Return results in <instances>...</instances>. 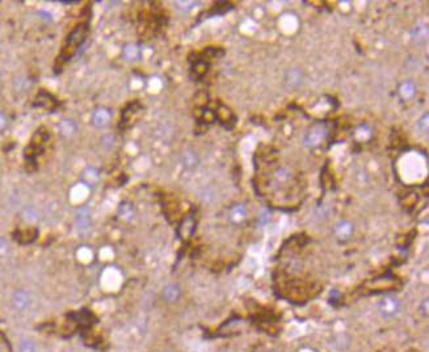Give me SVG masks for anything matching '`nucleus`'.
Instances as JSON below:
<instances>
[{"label": "nucleus", "instance_id": "16", "mask_svg": "<svg viewBox=\"0 0 429 352\" xmlns=\"http://www.w3.org/2000/svg\"><path fill=\"white\" fill-rule=\"evenodd\" d=\"M10 251V244L4 238L0 237V258H4Z\"/></svg>", "mask_w": 429, "mask_h": 352}, {"label": "nucleus", "instance_id": "12", "mask_svg": "<svg viewBox=\"0 0 429 352\" xmlns=\"http://www.w3.org/2000/svg\"><path fill=\"white\" fill-rule=\"evenodd\" d=\"M123 55L127 60H136L139 58V49L136 45H127L125 50H123Z\"/></svg>", "mask_w": 429, "mask_h": 352}, {"label": "nucleus", "instance_id": "9", "mask_svg": "<svg viewBox=\"0 0 429 352\" xmlns=\"http://www.w3.org/2000/svg\"><path fill=\"white\" fill-rule=\"evenodd\" d=\"M197 163H199V159H197V155L192 151H185L183 154V165L188 168L196 167Z\"/></svg>", "mask_w": 429, "mask_h": 352}, {"label": "nucleus", "instance_id": "4", "mask_svg": "<svg viewBox=\"0 0 429 352\" xmlns=\"http://www.w3.org/2000/svg\"><path fill=\"white\" fill-rule=\"evenodd\" d=\"M11 304H12V308L15 310L22 311L25 310L29 306V304H30V297H29V295L25 291H16V292L13 293Z\"/></svg>", "mask_w": 429, "mask_h": 352}, {"label": "nucleus", "instance_id": "5", "mask_svg": "<svg viewBox=\"0 0 429 352\" xmlns=\"http://www.w3.org/2000/svg\"><path fill=\"white\" fill-rule=\"evenodd\" d=\"M181 296V289L177 284H168L163 289V298L168 304H174V302L179 301V298Z\"/></svg>", "mask_w": 429, "mask_h": 352}, {"label": "nucleus", "instance_id": "21", "mask_svg": "<svg viewBox=\"0 0 429 352\" xmlns=\"http://www.w3.org/2000/svg\"><path fill=\"white\" fill-rule=\"evenodd\" d=\"M166 352H167V351H166Z\"/></svg>", "mask_w": 429, "mask_h": 352}, {"label": "nucleus", "instance_id": "2", "mask_svg": "<svg viewBox=\"0 0 429 352\" xmlns=\"http://www.w3.org/2000/svg\"><path fill=\"white\" fill-rule=\"evenodd\" d=\"M111 120H112L111 111L104 108V107L97 108L95 112H93V113H92V124H93V126L98 127V129L108 126V125L111 124Z\"/></svg>", "mask_w": 429, "mask_h": 352}, {"label": "nucleus", "instance_id": "20", "mask_svg": "<svg viewBox=\"0 0 429 352\" xmlns=\"http://www.w3.org/2000/svg\"><path fill=\"white\" fill-rule=\"evenodd\" d=\"M268 352H276V351H268Z\"/></svg>", "mask_w": 429, "mask_h": 352}, {"label": "nucleus", "instance_id": "14", "mask_svg": "<svg viewBox=\"0 0 429 352\" xmlns=\"http://www.w3.org/2000/svg\"><path fill=\"white\" fill-rule=\"evenodd\" d=\"M97 172H96L93 168H88V170L84 172V179L88 181V183H91V184H93V183L97 180Z\"/></svg>", "mask_w": 429, "mask_h": 352}, {"label": "nucleus", "instance_id": "1", "mask_svg": "<svg viewBox=\"0 0 429 352\" xmlns=\"http://www.w3.org/2000/svg\"><path fill=\"white\" fill-rule=\"evenodd\" d=\"M379 314L385 319H391V318L397 317L401 311V302L394 296H385L381 298V301L378 304Z\"/></svg>", "mask_w": 429, "mask_h": 352}, {"label": "nucleus", "instance_id": "19", "mask_svg": "<svg viewBox=\"0 0 429 352\" xmlns=\"http://www.w3.org/2000/svg\"><path fill=\"white\" fill-rule=\"evenodd\" d=\"M421 308H423V314L428 315V300H425L423 304L420 305V309H421Z\"/></svg>", "mask_w": 429, "mask_h": 352}, {"label": "nucleus", "instance_id": "10", "mask_svg": "<svg viewBox=\"0 0 429 352\" xmlns=\"http://www.w3.org/2000/svg\"><path fill=\"white\" fill-rule=\"evenodd\" d=\"M247 216V212L242 205L235 206L233 210H231V219L234 222H242Z\"/></svg>", "mask_w": 429, "mask_h": 352}, {"label": "nucleus", "instance_id": "3", "mask_svg": "<svg viewBox=\"0 0 429 352\" xmlns=\"http://www.w3.org/2000/svg\"><path fill=\"white\" fill-rule=\"evenodd\" d=\"M75 223L76 229L79 230V233H87L91 226V213H89L88 208H80L76 212L75 216Z\"/></svg>", "mask_w": 429, "mask_h": 352}, {"label": "nucleus", "instance_id": "17", "mask_svg": "<svg viewBox=\"0 0 429 352\" xmlns=\"http://www.w3.org/2000/svg\"><path fill=\"white\" fill-rule=\"evenodd\" d=\"M121 214H122V217H125V218H129V217L133 216V210L130 206H126V205H121Z\"/></svg>", "mask_w": 429, "mask_h": 352}, {"label": "nucleus", "instance_id": "6", "mask_svg": "<svg viewBox=\"0 0 429 352\" xmlns=\"http://www.w3.org/2000/svg\"><path fill=\"white\" fill-rule=\"evenodd\" d=\"M353 233V226L352 223L348 222V221H341L336 225L335 228V235L338 237L339 239L344 241V239H348Z\"/></svg>", "mask_w": 429, "mask_h": 352}, {"label": "nucleus", "instance_id": "13", "mask_svg": "<svg viewBox=\"0 0 429 352\" xmlns=\"http://www.w3.org/2000/svg\"><path fill=\"white\" fill-rule=\"evenodd\" d=\"M401 95L403 96L404 99H411L415 95V87L411 82H406L402 84L401 87Z\"/></svg>", "mask_w": 429, "mask_h": 352}, {"label": "nucleus", "instance_id": "15", "mask_svg": "<svg viewBox=\"0 0 429 352\" xmlns=\"http://www.w3.org/2000/svg\"><path fill=\"white\" fill-rule=\"evenodd\" d=\"M419 132L424 136L428 134V114H424V117L419 121Z\"/></svg>", "mask_w": 429, "mask_h": 352}, {"label": "nucleus", "instance_id": "7", "mask_svg": "<svg viewBox=\"0 0 429 352\" xmlns=\"http://www.w3.org/2000/svg\"><path fill=\"white\" fill-rule=\"evenodd\" d=\"M323 136H324V129H323V126L318 125V126L313 127V130H311V132H309V133H307L306 142L309 143V145H316L319 141L322 140Z\"/></svg>", "mask_w": 429, "mask_h": 352}, {"label": "nucleus", "instance_id": "18", "mask_svg": "<svg viewBox=\"0 0 429 352\" xmlns=\"http://www.w3.org/2000/svg\"><path fill=\"white\" fill-rule=\"evenodd\" d=\"M7 124H8V122H7V117L3 113H2V112H0V133L6 130Z\"/></svg>", "mask_w": 429, "mask_h": 352}, {"label": "nucleus", "instance_id": "11", "mask_svg": "<svg viewBox=\"0 0 429 352\" xmlns=\"http://www.w3.org/2000/svg\"><path fill=\"white\" fill-rule=\"evenodd\" d=\"M17 349H19V352H37V347H36L35 342L30 339L20 340Z\"/></svg>", "mask_w": 429, "mask_h": 352}, {"label": "nucleus", "instance_id": "8", "mask_svg": "<svg viewBox=\"0 0 429 352\" xmlns=\"http://www.w3.org/2000/svg\"><path fill=\"white\" fill-rule=\"evenodd\" d=\"M75 130H76V126L73 121L63 120L59 124V132L62 133V136H64V137L73 136V134L75 133Z\"/></svg>", "mask_w": 429, "mask_h": 352}]
</instances>
